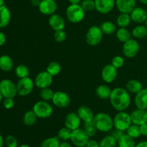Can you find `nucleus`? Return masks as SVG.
<instances>
[{
	"instance_id": "nucleus-51",
	"label": "nucleus",
	"mask_w": 147,
	"mask_h": 147,
	"mask_svg": "<svg viewBox=\"0 0 147 147\" xmlns=\"http://www.w3.org/2000/svg\"><path fill=\"white\" fill-rule=\"evenodd\" d=\"M40 2H41V0H31V4L34 7H38Z\"/></svg>"
},
{
	"instance_id": "nucleus-59",
	"label": "nucleus",
	"mask_w": 147,
	"mask_h": 147,
	"mask_svg": "<svg viewBox=\"0 0 147 147\" xmlns=\"http://www.w3.org/2000/svg\"><path fill=\"white\" fill-rule=\"evenodd\" d=\"M145 23H146V27H147V19H146V22H145Z\"/></svg>"
},
{
	"instance_id": "nucleus-27",
	"label": "nucleus",
	"mask_w": 147,
	"mask_h": 147,
	"mask_svg": "<svg viewBox=\"0 0 147 147\" xmlns=\"http://www.w3.org/2000/svg\"><path fill=\"white\" fill-rule=\"evenodd\" d=\"M119 147H136V142L134 138L131 137L127 134H124L120 139L118 140Z\"/></svg>"
},
{
	"instance_id": "nucleus-18",
	"label": "nucleus",
	"mask_w": 147,
	"mask_h": 147,
	"mask_svg": "<svg viewBox=\"0 0 147 147\" xmlns=\"http://www.w3.org/2000/svg\"><path fill=\"white\" fill-rule=\"evenodd\" d=\"M48 22L50 27L55 31L63 30L65 28V26L64 19L63 18L62 16L57 14H53L50 15Z\"/></svg>"
},
{
	"instance_id": "nucleus-35",
	"label": "nucleus",
	"mask_w": 147,
	"mask_h": 147,
	"mask_svg": "<svg viewBox=\"0 0 147 147\" xmlns=\"http://www.w3.org/2000/svg\"><path fill=\"white\" fill-rule=\"evenodd\" d=\"M126 134H127L129 136H130L131 137L134 138V139H137V138L140 137L142 136V134H141L140 131V126H138V125L134 124L132 123L130 126L127 129V130L126 131Z\"/></svg>"
},
{
	"instance_id": "nucleus-25",
	"label": "nucleus",
	"mask_w": 147,
	"mask_h": 147,
	"mask_svg": "<svg viewBox=\"0 0 147 147\" xmlns=\"http://www.w3.org/2000/svg\"><path fill=\"white\" fill-rule=\"evenodd\" d=\"M112 90L106 85H100L98 86L96 90V94L100 99H108L110 98Z\"/></svg>"
},
{
	"instance_id": "nucleus-3",
	"label": "nucleus",
	"mask_w": 147,
	"mask_h": 147,
	"mask_svg": "<svg viewBox=\"0 0 147 147\" xmlns=\"http://www.w3.org/2000/svg\"><path fill=\"white\" fill-rule=\"evenodd\" d=\"M86 11L80 4H71L66 9V17L72 23H79L84 19Z\"/></svg>"
},
{
	"instance_id": "nucleus-32",
	"label": "nucleus",
	"mask_w": 147,
	"mask_h": 147,
	"mask_svg": "<svg viewBox=\"0 0 147 147\" xmlns=\"http://www.w3.org/2000/svg\"><path fill=\"white\" fill-rule=\"evenodd\" d=\"M132 35L136 39H143L147 37V27L144 25L136 26L132 31Z\"/></svg>"
},
{
	"instance_id": "nucleus-56",
	"label": "nucleus",
	"mask_w": 147,
	"mask_h": 147,
	"mask_svg": "<svg viewBox=\"0 0 147 147\" xmlns=\"http://www.w3.org/2000/svg\"><path fill=\"white\" fill-rule=\"evenodd\" d=\"M4 5V0H0V7Z\"/></svg>"
},
{
	"instance_id": "nucleus-37",
	"label": "nucleus",
	"mask_w": 147,
	"mask_h": 147,
	"mask_svg": "<svg viewBox=\"0 0 147 147\" xmlns=\"http://www.w3.org/2000/svg\"><path fill=\"white\" fill-rule=\"evenodd\" d=\"M72 131H73L65 126V127L62 128L59 130L58 134H57V137L60 139V140H62L63 142H67L68 140H70Z\"/></svg>"
},
{
	"instance_id": "nucleus-7",
	"label": "nucleus",
	"mask_w": 147,
	"mask_h": 147,
	"mask_svg": "<svg viewBox=\"0 0 147 147\" xmlns=\"http://www.w3.org/2000/svg\"><path fill=\"white\" fill-rule=\"evenodd\" d=\"M89 140L90 136L87 134L83 129L78 128L72 131L70 141L75 146L86 147Z\"/></svg>"
},
{
	"instance_id": "nucleus-46",
	"label": "nucleus",
	"mask_w": 147,
	"mask_h": 147,
	"mask_svg": "<svg viewBox=\"0 0 147 147\" xmlns=\"http://www.w3.org/2000/svg\"><path fill=\"white\" fill-rule=\"evenodd\" d=\"M123 134H124V131L119 130V129H115V130H113V131L111 132V136H113V137L114 138L117 142Z\"/></svg>"
},
{
	"instance_id": "nucleus-13",
	"label": "nucleus",
	"mask_w": 147,
	"mask_h": 147,
	"mask_svg": "<svg viewBox=\"0 0 147 147\" xmlns=\"http://www.w3.org/2000/svg\"><path fill=\"white\" fill-rule=\"evenodd\" d=\"M38 8L42 14L52 15L57 10V5L55 0H41Z\"/></svg>"
},
{
	"instance_id": "nucleus-28",
	"label": "nucleus",
	"mask_w": 147,
	"mask_h": 147,
	"mask_svg": "<svg viewBox=\"0 0 147 147\" xmlns=\"http://www.w3.org/2000/svg\"><path fill=\"white\" fill-rule=\"evenodd\" d=\"M38 117L35 114L33 110L28 111L26 112L23 117V122L27 126H32L36 123Z\"/></svg>"
},
{
	"instance_id": "nucleus-20",
	"label": "nucleus",
	"mask_w": 147,
	"mask_h": 147,
	"mask_svg": "<svg viewBox=\"0 0 147 147\" xmlns=\"http://www.w3.org/2000/svg\"><path fill=\"white\" fill-rule=\"evenodd\" d=\"M131 122L134 124L141 126L143 123L147 122V116L146 111L137 109L131 113Z\"/></svg>"
},
{
	"instance_id": "nucleus-44",
	"label": "nucleus",
	"mask_w": 147,
	"mask_h": 147,
	"mask_svg": "<svg viewBox=\"0 0 147 147\" xmlns=\"http://www.w3.org/2000/svg\"><path fill=\"white\" fill-rule=\"evenodd\" d=\"M66 37H67V34H66V32L63 30L55 31L54 34L55 40V41L58 42H62L65 41Z\"/></svg>"
},
{
	"instance_id": "nucleus-26",
	"label": "nucleus",
	"mask_w": 147,
	"mask_h": 147,
	"mask_svg": "<svg viewBox=\"0 0 147 147\" xmlns=\"http://www.w3.org/2000/svg\"><path fill=\"white\" fill-rule=\"evenodd\" d=\"M126 90L131 93H135L136 94L139 93L140 90L143 89V86H142V83L139 80H135V79H132V80H129L126 85Z\"/></svg>"
},
{
	"instance_id": "nucleus-23",
	"label": "nucleus",
	"mask_w": 147,
	"mask_h": 147,
	"mask_svg": "<svg viewBox=\"0 0 147 147\" xmlns=\"http://www.w3.org/2000/svg\"><path fill=\"white\" fill-rule=\"evenodd\" d=\"M11 21V12L5 5L0 7V28L6 27Z\"/></svg>"
},
{
	"instance_id": "nucleus-1",
	"label": "nucleus",
	"mask_w": 147,
	"mask_h": 147,
	"mask_svg": "<svg viewBox=\"0 0 147 147\" xmlns=\"http://www.w3.org/2000/svg\"><path fill=\"white\" fill-rule=\"evenodd\" d=\"M109 99L111 106L118 111H124L131 104L129 92L123 88H116L112 90Z\"/></svg>"
},
{
	"instance_id": "nucleus-30",
	"label": "nucleus",
	"mask_w": 147,
	"mask_h": 147,
	"mask_svg": "<svg viewBox=\"0 0 147 147\" xmlns=\"http://www.w3.org/2000/svg\"><path fill=\"white\" fill-rule=\"evenodd\" d=\"M131 18L130 14H126V13H121L118 16L116 19V23L118 26L120 27H126L129 25Z\"/></svg>"
},
{
	"instance_id": "nucleus-47",
	"label": "nucleus",
	"mask_w": 147,
	"mask_h": 147,
	"mask_svg": "<svg viewBox=\"0 0 147 147\" xmlns=\"http://www.w3.org/2000/svg\"><path fill=\"white\" fill-rule=\"evenodd\" d=\"M86 147H100L98 142L93 139H90L86 144Z\"/></svg>"
},
{
	"instance_id": "nucleus-5",
	"label": "nucleus",
	"mask_w": 147,
	"mask_h": 147,
	"mask_svg": "<svg viewBox=\"0 0 147 147\" xmlns=\"http://www.w3.org/2000/svg\"><path fill=\"white\" fill-rule=\"evenodd\" d=\"M33 111L35 113L37 116L40 119H46L49 118L52 115L53 111L51 105L45 100L37 101L33 106Z\"/></svg>"
},
{
	"instance_id": "nucleus-33",
	"label": "nucleus",
	"mask_w": 147,
	"mask_h": 147,
	"mask_svg": "<svg viewBox=\"0 0 147 147\" xmlns=\"http://www.w3.org/2000/svg\"><path fill=\"white\" fill-rule=\"evenodd\" d=\"M99 144L100 147H116L118 143L117 141L111 135H109L103 138L99 142Z\"/></svg>"
},
{
	"instance_id": "nucleus-14",
	"label": "nucleus",
	"mask_w": 147,
	"mask_h": 147,
	"mask_svg": "<svg viewBox=\"0 0 147 147\" xmlns=\"http://www.w3.org/2000/svg\"><path fill=\"white\" fill-rule=\"evenodd\" d=\"M96 9L101 14H108L116 5V0H95Z\"/></svg>"
},
{
	"instance_id": "nucleus-38",
	"label": "nucleus",
	"mask_w": 147,
	"mask_h": 147,
	"mask_svg": "<svg viewBox=\"0 0 147 147\" xmlns=\"http://www.w3.org/2000/svg\"><path fill=\"white\" fill-rule=\"evenodd\" d=\"M15 74L19 78H24L29 76L30 70L28 67L24 65H19L15 68Z\"/></svg>"
},
{
	"instance_id": "nucleus-34",
	"label": "nucleus",
	"mask_w": 147,
	"mask_h": 147,
	"mask_svg": "<svg viewBox=\"0 0 147 147\" xmlns=\"http://www.w3.org/2000/svg\"><path fill=\"white\" fill-rule=\"evenodd\" d=\"M60 141L58 137H50L45 139L40 147H60Z\"/></svg>"
},
{
	"instance_id": "nucleus-21",
	"label": "nucleus",
	"mask_w": 147,
	"mask_h": 147,
	"mask_svg": "<svg viewBox=\"0 0 147 147\" xmlns=\"http://www.w3.org/2000/svg\"><path fill=\"white\" fill-rule=\"evenodd\" d=\"M134 103L137 109L146 110L147 109V88H143L136 93Z\"/></svg>"
},
{
	"instance_id": "nucleus-39",
	"label": "nucleus",
	"mask_w": 147,
	"mask_h": 147,
	"mask_svg": "<svg viewBox=\"0 0 147 147\" xmlns=\"http://www.w3.org/2000/svg\"><path fill=\"white\" fill-rule=\"evenodd\" d=\"M83 129H84L85 131L87 133V134L90 136V138L93 137V136L96 134V133H97L98 131L97 129L96 128V126H95L93 121L84 122Z\"/></svg>"
},
{
	"instance_id": "nucleus-41",
	"label": "nucleus",
	"mask_w": 147,
	"mask_h": 147,
	"mask_svg": "<svg viewBox=\"0 0 147 147\" xmlns=\"http://www.w3.org/2000/svg\"><path fill=\"white\" fill-rule=\"evenodd\" d=\"M80 6L85 11H90L96 9L95 0H82Z\"/></svg>"
},
{
	"instance_id": "nucleus-57",
	"label": "nucleus",
	"mask_w": 147,
	"mask_h": 147,
	"mask_svg": "<svg viewBox=\"0 0 147 147\" xmlns=\"http://www.w3.org/2000/svg\"><path fill=\"white\" fill-rule=\"evenodd\" d=\"M19 147H30V146L27 144H21Z\"/></svg>"
},
{
	"instance_id": "nucleus-6",
	"label": "nucleus",
	"mask_w": 147,
	"mask_h": 147,
	"mask_svg": "<svg viewBox=\"0 0 147 147\" xmlns=\"http://www.w3.org/2000/svg\"><path fill=\"white\" fill-rule=\"evenodd\" d=\"M103 33L100 27L92 26L88 30L86 33V42L90 46L98 45L103 39Z\"/></svg>"
},
{
	"instance_id": "nucleus-54",
	"label": "nucleus",
	"mask_w": 147,
	"mask_h": 147,
	"mask_svg": "<svg viewBox=\"0 0 147 147\" xmlns=\"http://www.w3.org/2000/svg\"><path fill=\"white\" fill-rule=\"evenodd\" d=\"M4 139H3L2 136L0 134V147H3V146H4Z\"/></svg>"
},
{
	"instance_id": "nucleus-19",
	"label": "nucleus",
	"mask_w": 147,
	"mask_h": 147,
	"mask_svg": "<svg viewBox=\"0 0 147 147\" xmlns=\"http://www.w3.org/2000/svg\"><path fill=\"white\" fill-rule=\"evenodd\" d=\"M131 20L138 24H142L146 22L147 19V12L142 7H135L134 9L130 14Z\"/></svg>"
},
{
	"instance_id": "nucleus-8",
	"label": "nucleus",
	"mask_w": 147,
	"mask_h": 147,
	"mask_svg": "<svg viewBox=\"0 0 147 147\" xmlns=\"http://www.w3.org/2000/svg\"><path fill=\"white\" fill-rule=\"evenodd\" d=\"M0 93L5 98H14L17 94V86L11 80L4 79L0 81Z\"/></svg>"
},
{
	"instance_id": "nucleus-55",
	"label": "nucleus",
	"mask_w": 147,
	"mask_h": 147,
	"mask_svg": "<svg viewBox=\"0 0 147 147\" xmlns=\"http://www.w3.org/2000/svg\"><path fill=\"white\" fill-rule=\"evenodd\" d=\"M141 3L144 4H147V0H139Z\"/></svg>"
},
{
	"instance_id": "nucleus-49",
	"label": "nucleus",
	"mask_w": 147,
	"mask_h": 147,
	"mask_svg": "<svg viewBox=\"0 0 147 147\" xmlns=\"http://www.w3.org/2000/svg\"><path fill=\"white\" fill-rule=\"evenodd\" d=\"M6 36L2 32H0V47L4 45V43L6 42Z\"/></svg>"
},
{
	"instance_id": "nucleus-29",
	"label": "nucleus",
	"mask_w": 147,
	"mask_h": 147,
	"mask_svg": "<svg viewBox=\"0 0 147 147\" xmlns=\"http://www.w3.org/2000/svg\"><path fill=\"white\" fill-rule=\"evenodd\" d=\"M100 28L101 29L103 34H109V35L113 34L116 30V27L115 24L111 21H106L102 23L100 26Z\"/></svg>"
},
{
	"instance_id": "nucleus-22",
	"label": "nucleus",
	"mask_w": 147,
	"mask_h": 147,
	"mask_svg": "<svg viewBox=\"0 0 147 147\" xmlns=\"http://www.w3.org/2000/svg\"><path fill=\"white\" fill-rule=\"evenodd\" d=\"M77 113L80 117V120L83 122L93 121L94 114L91 109L86 106H82L78 108L77 111Z\"/></svg>"
},
{
	"instance_id": "nucleus-10",
	"label": "nucleus",
	"mask_w": 147,
	"mask_h": 147,
	"mask_svg": "<svg viewBox=\"0 0 147 147\" xmlns=\"http://www.w3.org/2000/svg\"><path fill=\"white\" fill-rule=\"evenodd\" d=\"M140 46L139 42L134 39H131L123 43V53L126 57L132 58L139 53Z\"/></svg>"
},
{
	"instance_id": "nucleus-36",
	"label": "nucleus",
	"mask_w": 147,
	"mask_h": 147,
	"mask_svg": "<svg viewBox=\"0 0 147 147\" xmlns=\"http://www.w3.org/2000/svg\"><path fill=\"white\" fill-rule=\"evenodd\" d=\"M46 71L48 72L52 76H55L58 75L60 72L61 71V66H60V63H58L57 62H51L47 65Z\"/></svg>"
},
{
	"instance_id": "nucleus-15",
	"label": "nucleus",
	"mask_w": 147,
	"mask_h": 147,
	"mask_svg": "<svg viewBox=\"0 0 147 147\" xmlns=\"http://www.w3.org/2000/svg\"><path fill=\"white\" fill-rule=\"evenodd\" d=\"M117 76V69L113 65H106L101 72V78L107 83L114 81Z\"/></svg>"
},
{
	"instance_id": "nucleus-45",
	"label": "nucleus",
	"mask_w": 147,
	"mask_h": 147,
	"mask_svg": "<svg viewBox=\"0 0 147 147\" xmlns=\"http://www.w3.org/2000/svg\"><path fill=\"white\" fill-rule=\"evenodd\" d=\"M3 106L7 110L12 109L14 106V100L12 98H5L3 100Z\"/></svg>"
},
{
	"instance_id": "nucleus-48",
	"label": "nucleus",
	"mask_w": 147,
	"mask_h": 147,
	"mask_svg": "<svg viewBox=\"0 0 147 147\" xmlns=\"http://www.w3.org/2000/svg\"><path fill=\"white\" fill-rule=\"evenodd\" d=\"M139 126H140L141 134H142V136H147V122L143 123V124Z\"/></svg>"
},
{
	"instance_id": "nucleus-2",
	"label": "nucleus",
	"mask_w": 147,
	"mask_h": 147,
	"mask_svg": "<svg viewBox=\"0 0 147 147\" xmlns=\"http://www.w3.org/2000/svg\"><path fill=\"white\" fill-rule=\"evenodd\" d=\"M95 126L98 131L109 132L113 128V119L106 113H98L95 115L93 120Z\"/></svg>"
},
{
	"instance_id": "nucleus-11",
	"label": "nucleus",
	"mask_w": 147,
	"mask_h": 147,
	"mask_svg": "<svg viewBox=\"0 0 147 147\" xmlns=\"http://www.w3.org/2000/svg\"><path fill=\"white\" fill-rule=\"evenodd\" d=\"M53 77L47 71H42L36 76L34 85L40 89L49 88L53 83Z\"/></svg>"
},
{
	"instance_id": "nucleus-52",
	"label": "nucleus",
	"mask_w": 147,
	"mask_h": 147,
	"mask_svg": "<svg viewBox=\"0 0 147 147\" xmlns=\"http://www.w3.org/2000/svg\"><path fill=\"white\" fill-rule=\"evenodd\" d=\"M136 147H147V142L144 141V142H140L136 145Z\"/></svg>"
},
{
	"instance_id": "nucleus-16",
	"label": "nucleus",
	"mask_w": 147,
	"mask_h": 147,
	"mask_svg": "<svg viewBox=\"0 0 147 147\" xmlns=\"http://www.w3.org/2000/svg\"><path fill=\"white\" fill-rule=\"evenodd\" d=\"M80 123H81V120L80 117L77 113H74V112L68 113L65 119V126L72 131L80 128Z\"/></svg>"
},
{
	"instance_id": "nucleus-58",
	"label": "nucleus",
	"mask_w": 147,
	"mask_h": 147,
	"mask_svg": "<svg viewBox=\"0 0 147 147\" xmlns=\"http://www.w3.org/2000/svg\"><path fill=\"white\" fill-rule=\"evenodd\" d=\"M4 98V97H3V96H2V95H1V93H0V103H1V101H2V98Z\"/></svg>"
},
{
	"instance_id": "nucleus-24",
	"label": "nucleus",
	"mask_w": 147,
	"mask_h": 147,
	"mask_svg": "<svg viewBox=\"0 0 147 147\" xmlns=\"http://www.w3.org/2000/svg\"><path fill=\"white\" fill-rule=\"evenodd\" d=\"M14 63L11 57L7 55L0 56V69L2 71L9 72L12 70Z\"/></svg>"
},
{
	"instance_id": "nucleus-53",
	"label": "nucleus",
	"mask_w": 147,
	"mask_h": 147,
	"mask_svg": "<svg viewBox=\"0 0 147 147\" xmlns=\"http://www.w3.org/2000/svg\"><path fill=\"white\" fill-rule=\"evenodd\" d=\"M71 4H78L82 1V0H68Z\"/></svg>"
},
{
	"instance_id": "nucleus-17",
	"label": "nucleus",
	"mask_w": 147,
	"mask_h": 147,
	"mask_svg": "<svg viewBox=\"0 0 147 147\" xmlns=\"http://www.w3.org/2000/svg\"><path fill=\"white\" fill-rule=\"evenodd\" d=\"M116 6L121 13L131 14L136 7V0H116Z\"/></svg>"
},
{
	"instance_id": "nucleus-40",
	"label": "nucleus",
	"mask_w": 147,
	"mask_h": 147,
	"mask_svg": "<svg viewBox=\"0 0 147 147\" xmlns=\"http://www.w3.org/2000/svg\"><path fill=\"white\" fill-rule=\"evenodd\" d=\"M55 93L52 89L49 88H45L41 89L40 92V96L43 100L45 101H49V100H53V98L54 96Z\"/></svg>"
},
{
	"instance_id": "nucleus-9",
	"label": "nucleus",
	"mask_w": 147,
	"mask_h": 147,
	"mask_svg": "<svg viewBox=\"0 0 147 147\" xmlns=\"http://www.w3.org/2000/svg\"><path fill=\"white\" fill-rule=\"evenodd\" d=\"M34 82L30 78H21L16 85L17 94L20 96H26L30 94L34 88Z\"/></svg>"
},
{
	"instance_id": "nucleus-31",
	"label": "nucleus",
	"mask_w": 147,
	"mask_h": 147,
	"mask_svg": "<svg viewBox=\"0 0 147 147\" xmlns=\"http://www.w3.org/2000/svg\"><path fill=\"white\" fill-rule=\"evenodd\" d=\"M131 33L126 27H120L116 32V37L121 42L124 43L131 39Z\"/></svg>"
},
{
	"instance_id": "nucleus-60",
	"label": "nucleus",
	"mask_w": 147,
	"mask_h": 147,
	"mask_svg": "<svg viewBox=\"0 0 147 147\" xmlns=\"http://www.w3.org/2000/svg\"><path fill=\"white\" fill-rule=\"evenodd\" d=\"M145 111H146V116H147V109Z\"/></svg>"
},
{
	"instance_id": "nucleus-50",
	"label": "nucleus",
	"mask_w": 147,
	"mask_h": 147,
	"mask_svg": "<svg viewBox=\"0 0 147 147\" xmlns=\"http://www.w3.org/2000/svg\"><path fill=\"white\" fill-rule=\"evenodd\" d=\"M60 147H73V146L67 142H60Z\"/></svg>"
},
{
	"instance_id": "nucleus-42",
	"label": "nucleus",
	"mask_w": 147,
	"mask_h": 147,
	"mask_svg": "<svg viewBox=\"0 0 147 147\" xmlns=\"http://www.w3.org/2000/svg\"><path fill=\"white\" fill-rule=\"evenodd\" d=\"M4 143L7 147H18V141L17 138L12 135L7 136L4 140Z\"/></svg>"
},
{
	"instance_id": "nucleus-43",
	"label": "nucleus",
	"mask_w": 147,
	"mask_h": 147,
	"mask_svg": "<svg viewBox=\"0 0 147 147\" xmlns=\"http://www.w3.org/2000/svg\"><path fill=\"white\" fill-rule=\"evenodd\" d=\"M111 65H113L116 69L121 68L124 65V59L122 57H121V56H116V57H114L112 59Z\"/></svg>"
},
{
	"instance_id": "nucleus-4",
	"label": "nucleus",
	"mask_w": 147,
	"mask_h": 147,
	"mask_svg": "<svg viewBox=\"0 0 147 147\" xmlns=\"http://www.w3.org/2000/svg\"><path fill=\"white\" fill-rule=\"evenodd\" d=\"M131 124V115L125 111H119L113 119V126L115 129L123 131L127 130Z\"/></svg>"
},
{
	"instance_id": "nucleus-12",
	"label": "nucleus",
	"mask_w": 147,
	"mask_h": 147,
	"mask_svg": "<svg viewBox=\"0 0 147 147\" xmlns=\"http://www.w3.org/2000/svg\"><path fill=\"white\" fill-rule=\"evenodd\" d=\"M53 104L60 109H64L68 106L70 103V98L66 93L63 91H57L55 93L53 98Z\"/></svg>"
}]
</instances>
